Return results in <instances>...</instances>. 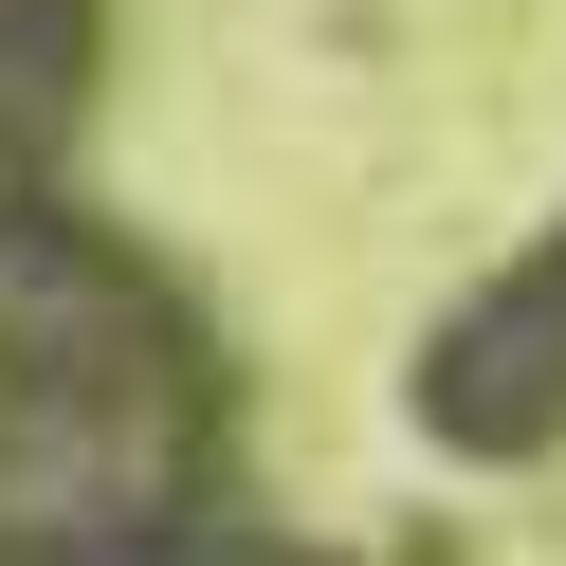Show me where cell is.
<instances>
[{"label": "cell", "instance_id": "cell-1", "mask_svg": "<svg viewBox=\"0 0 566 566\" xmlns=\"http://www.w3.org/2000/svg\"><path fill=\"white\" fill-rule=\"evenodd\" d=\"M238 384L128 238L0 201V566H184L220 530Z\"/></svg>", "mask_w": 566, "mask_h": 566}, {"label": "cell", "instance_id": "cell-2", "mask_svg": "<svg viewBox=\"0 0 566 566\" xmlns=\"http://www.w3.org/2000/svg\"><path fill=\"white\" fill-rule=\"evenodd\" d=\"M402 402H420L439 457H548L566 439V220L512 238V256L420 329V384H402Z\"/></svg>", "mask_w": 566, "mask_h": 566}]
</instances>
